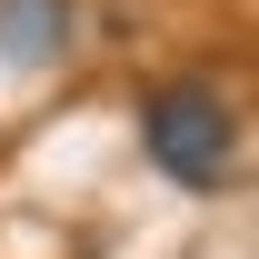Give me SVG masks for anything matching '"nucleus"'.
Segmentation results:
<instances>
[{"instance_id": "obj_1", "label": "nucleus", "mask_w": 259, "mask_h": 259, "mask_svg": "<svg viewBox=\"0 0 259 259\" xmlns=\"http://www.w3.org/2000/svg\"><path fill=\"white\" fill-rule=\"evenodd\" d=\"M239 100L220 90V80H160V90L140 100V150H150V169L160 180H180V190H229L239 180Z\"/></svg>"}, {"instance_id": "obj_2", "label": "nucleus", "mask_w": 259, "mask_h": 259, "mask_svg": "<svg viewBox=\"0 0 259 259\" xmlns=\"http://www.w3.org/2000/svg\"><path fill=\"white\" fill-rule=\"evenodd\" d=\"M80 40V0H0V60L10 70H50Z\"/></svg>"}]
</instances>
